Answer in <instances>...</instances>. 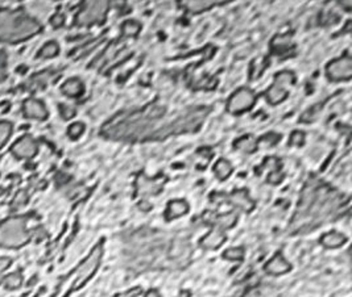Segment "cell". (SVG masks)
<instances>
[{"label": "cell", "mask_w": 352, "mask_h": 297, "mask_svg": "<svg viewBox=\"0 0 352 297\" xmlns=\"http://www.w3.org/2000/svg\"><path fill=\"white\" fill-rule=\"evenodd\" d=\"M218 3L215 0H192V1H182V7L192 14H201L203 11L211 10Z\"/></svg>", "instance_id": "8fae6325"}, {"label": "cell", "mask_w": 352, "mask_h": 297, "mask_svg": "<svg viewBox=\"0 0 352 297\" xmlns=\"http://www.w3.org/2000/svg\"><path fill=\"white\" fill-rule=\"evenodd\" d=\"M329 78L334 82L350 80L352 76V58L351 56H343L331 60L326 69Z\"/></svg>", "instance_id": "52a82bcc"}, {"label": "cell", "mask_w": 352, "mask_h": 297, "mask_svg": "<svg viewBox=\"0 0 352 297\" xmlns=\"http://www.w3.org/2000/svg\"><path fill=\"white\" fill-rule=\"evenodd\" d=\"M223 256L228 260H241L244 258V249L243 247H231L223 252Z\"/></svg>", "instance_id": "603a6c76"}, {"label": "cell", "mask_w": 352, "mask_h": 297, "mask_svg": "<svg viewBox=\"0 0 352 297\" xmlns=\"http://www.w3.org/2000/svg\"><path fill=\"white\" fill-rule=\"evenodd\" d=\"M37 151V145L33 141L32 137L25 135L20 138L16 144L12 146V153L19 158H32Z\"/></svg>", "instance_id": "ba28073f"}, {"label": "cell", "mask_w": 352, "mask_h": 297, "mask_svg": "<svg viewBox=\"0 0 352 297\" xmlns=\"http://www.w3.org/2000/svg\"><path fill=\"white\" fill-rule=\"evenodd\" d=\"M85 132V125L82 124V122H75L73 125L69 128V135H70L71 138L75 139L80 137V134Z\"/></svg>", "instance_id": "484cf974"}, {"label": "cell", "mask_w": 352, "mask_h": 297, "mask_svg": "<svg viewBox=\"0 0 352 297\" xmlns=\"http://www.w3.org/2000/svg\"><path fill=\"white\" fill-rule=\"evenodd\" d=\"M11 129H12L11 124H8V122H0V148L4 145L7 138L10 137Z\"/></svg>", "instance_id": "cb8c5ba5"}, {"label": "cell", "mask_w": 352, "mask_h": 297, "mask_svg": "<svg viewBox=\"0 0 352 297\" xmlns=\"http://www.w3.org/2000/svg\"><path fill=\"white\" fill-rule=\"evenodd\" d=\"M58 50H60L58 44L54 41H50V42H48L47 45H45L41 50H40V56L44 57V58H52V57H54L58 54Z\"/></svg>", "instance_id": "7402d4cb"}, {"label": "cell", "mask_w": 352, "mask_h": 297, "mask_svg": "<svg viewBox=\"0 0 352 297\" xmlns=\"http://www.w3.org/2000/svg\"><path fill=\"white\" fill-rule=\"evenodd\" d=\"M24 113L29 119H36V120H45L48 116L45 105L36 99H28L24 103Z\"/></svg>", "instance_id": "9c48e42d"}, {"label": "cell", "mask_w": 352, "mask_h": 297, "mask_svg": "<svg viewBox=\"0 0 352 297\" xmlns=\"http://www.w3.org/2000/svg\"><path fill=\"white\" fill-rule=\"evenodd\" d=\"M290 269V265L284 259L281 254H276L272 259L265 265V271L271 275H282Z\"/></svg>", "instance_id": "30bf717a"}, {"label": "cell", "mask_w": 352, "mask_h": 297, "mask_svg": "<svg viewBox=\"0 0 352 297\" xmlns=\"http://www.w3.org/2000/svg\"><path fill=\"white\" fill-rule=\"evenodd\" d=\"M141 25L137 21H133V20H128V21H124L122 25V33L126 36V37H131V36H136L137 33L140 32Z\"/></svg>", "instance_id": "ffe728a7"}, {"label": "cell", "mask_w": 352, "mask_h": 297, "mask_svg": "<svg viewBox=\"0 0 352 297\" xmlns=\"http://www.w3.org/2000/svg\"><path fill=\"white\" fill-rule=\"evenodd\" d=\"M100 259H102V246L98 245V246L94 247V250L91 251V254L86 258L85 262L77 268V275H75L77 278H75V282L73 283V288H71L73 291L82 287L95 274V271L98 269L99 263H100Z\"/></svg>", "instance_id": "277c9868"}, {"label": "cell", "mask_w": 352, "mask_h": 297, "mask_svg": "<svg viewBox=\"0 0 352 297\" xmlns=\"http://www.w3.org/2000/svg\"><path fill=\"white\" fill-rule=\"evenodd\" d=\"M255 102H256L255 93L249 89L243 87V89H238L231 96L228 103H227V111L232 115H240V113L248 111L254 107Z\"/></svg>", "instance_id": "8992f818"}, {"label": "cell", "mask_w": 352, "mask_h": 297, "mask_svg": "<svg viewBox=\"0 0 352 297\" xmlns=\"http://www.w3.org/2000/svg\"><path fill=\"white\" fill-rule=\"evenodd\" d=\"M107 10V1H87L83 5V10L77 16V24L91 25L95 23H103Z\"/></svg>", "instance_id": "5b68a950"}, {"label": "cell", "mask_w": 352, "mask_h": 297, "mask_svg": "<svg viewBox=\"0 0 352 297\" xmlns=\"http://www.w3.org/2000/svg\"><path fill=\"white\" fill-rule=\"evenodd\" d=\"M281 138V135L276 134V133H269V134L264 135L257 141V148H271L273 145H276Z\"/></svg>", "instance_id": "44dd1931"}, {"label": "cell", "mask_w": 352, "mask_h": 297, "mask_svg": "<svg viewBox=\"0 0 352 297\" xmlns=\"http://www.w3.org/2000/svg\"><path fill=\"white\" fill-rule=\"evenodd\" d=\"M272 47L276 50V53H284L288 51L291 47V40L289 36H277L273 38Z\"/></svg>", "instance_id": "d6986e66"}, {"label": "cell", "mask_w": 352, "mask_h": 297, "mask_svg": "<svg viewBox=\"0 0 352 297\" xmlns=\"http://www.w3.org/2000/svg\"><path fill=\"white\" fill-rule=\"evenodd\" d=\"M304 139H305V134L300 132V130H296L293 132V134L290 137V145H296V146H301L304 144Z\"/></svg>", "instance_id": "4316f807"}, {"label": "cell", "mask_w": 352, "mask_h": 297, "mask_svg": "<svg viewBox=\"0 0 352 297\" xmlns=\"http://www.w3.org/2000/svg\"><path fill=\"white\" fill-rule=\"evenodd\" d=\"M28 241L25 218L15 217L0 225V245L7 247L21 246Z\"/></svg>", "instance_id": "7a4b0ae2"}, {"label": "cell", "mask_w": 352, "mask_h": 297, "mask_svg": "<svg viewBox=\"0 0 352 297\" xmlns=\"http://www.w3.org/2000/svg\"><path fill=\"white\" fill-rule=\"evenodd\" d=\"M346 241H347V237L338 232L327 233V234H324L323 237L320 238V243L324 247H330V249L342 246L343 243H346Z\"/></svg>", "instance_id": "9a60e30c"}, {"label": "cell", "mask_w": 352, "mask_h": 297, "mask_svg": "<svg viewBox=\"0 0 352 297\" xmlns=\"http://www.w3.org/2000/svg\"><path fill=\"white\" fill-rule=\"evenodd\" d=\"M296 76L291 71H281L274 76V83L271 86V89H268L265 96L269 104L276 105L284 102L287 96L289 95V87L294 83Z\"/></svg>", "instance_id": "3957f363"}, {"label": "cell", "mask_w": 352, "mask_h": 297, "mask_svg": "<svg viewBox=\"0 0 352 297\" xmlns=\"http://www.w3.org/2000/svg\"><path fill=\"white\" fill-rule=\"evenodd\" d=\"M11 265V259L8 258H0V282L3 280V275H4L5 269L8 268Z\"/></svg>", "instance_id": "f546056e"}, {"label": "cell", "mask_w": 352, "mask_h": 297, "mask_svg": "<svg viewBox=\"0 0 352 297\" xmlns=\"http://www.w3.org/2000/svg\"><path fill=\"white\" fill-rule=\"evenodd\" d=\"M340 5H343L344 8L347 11L351 10V7H352V3L351 1H340Z\"/></svg>", "instance_id": "d6a6232c"}, {"label": "cell", "mask_w": 352, "mask_h": 297, "mask_svg": "<svg viewBox=\"0 0 352 297\" xmlns=\"http://www.w3.org/2000/svg\"><path fill=\"white\" fill-rule=\"evenodd\" d=\"M21 282H23L21 275H20L19 272H15V274L10 275V276L7 278V280H5V284H7V287L8 288H12V289H15V288L20 287Z\"/></svg>", "instance_id": "d4e9b609"}, {"label": "cell", "mask_w": 352, "mask_h": 297, "mask_svg": "<svg viewBox=\"0 0 352 297\" xmlns=\"http://www.w3.org/2000/svg\"><path fill=\"white\" fill-rule=\"evenodd\" d=\"M61 115L64 116V119L69 120L75 115V109L71 107H67V105H61Z\"/></svg>", "instance_id": "83f0119b"}, {"label": "cell", "mask_w": 352, "mask_h": 297, "mask_svg": "<svg viewBox=\"0 0 352 297\" xmlns=\"http://www.w3.org/2000/svg\"><path fill=\"white\" fill-rule=\"evenodd\" d=\"M141 292H143V289H141L140 287H135V288H132L131 291H127V292L117 295L116 297H137Z\"/></svg>", "instance_id": "f1b7e54d"}, {"label": "cell", "mask_w": 352, "mask_h": 297, "mask_svg": "<svg viewBox=\"0 0 352 297\" xmlns=\"http://www.w3.org/2000/svg\"><path fill=\"white\" fill-rule=\"evenodd\" d=\"M225 241V236L223 234L222 232V229H218L215 228L212 230L211 233H208L206 237L203 238L201 243H202L203 247H206V249H218V247L221 246L222 243Z\"/></svg>", "instance_id": "7c38bea8"}, {"label": "cell", "mask_w": 352, "mask_h": 297, "mask_svg": "<svg viewBox=\"0 0 352 297\" xmlns=\"http://www.w3.org/2000/svg\"><path fill=\"white\" fill-rule=\"evenodd\" d=\"M189 296H190V293H189L188 291H183V292L179 293L178 297H189Z\"/></svg>", "instance_id": "836d02e7"}, {"label": "cell", "mask_w": 352, "mask_h": 297, "mask_svg": "<svg viewBox=\"0 0 352 297\" xmlns=\"http://www.w3.org/2000/svg\"><path fill=\"white\" fill-rule=\"evenodd\" d=\"M41 27L20 11H0V40L17 42L40 32Z\"/></svg>", "instance_id": "6da1fadb"}, {"label": "cell", "mask_w": 352, "mask_h": 297, "mask_svg": "<svg viewBox=\"0 0 352 297\" xmlns=\"http://www.w3.org/2000/svg\"><path fill=\"white\" fill-rule=\"evenodd\" d=\"M231 200H232V203H234L235 205H238L239 208H241L243 210H245V212L252 210L255 207L254 201L249 199L245 191H238V192L232 193V195H231Z\"/></svg>", "instance_id": "2e32d148"}, {"label": "cell", "mask_w": 352, "mask_h": 297, "mask_svg": "<svg viewBox=\"0 0 352 297\" xmlns=\"http://www.w3.org/2000/svg\"><path fill=\"white\" fill-rule=\"evenodd\" d=\"M3 75H4V73H3V66L0 65V79L3 78Z\"/></svg>", "instance_id": "e575fe53"}, {"label": "cell", "mask_w": 352, "mask_h": 297, "mask_svg": "<svg viewBox=\"0 0 352 297\" xmlns=\"http://www.w3.org/2000/svg\"><path fill=\"white\" fill-rule=\"evenodd\" d=\"M64 16L62 15H56L52 19V24L54 27H61L62 24H64Z\"/></svg>", "instance_id": "4dcf8cb0"}, {"label": "cell", "mask_w": 352, "mask_h": 297, "mask_svg": "<svg viewBox=\"0 0 352 297\" xmlns=\"http://www.w3.org/2000/svg\"><path fill=\"white\" fill-rule=\"evenodd\" d=\"M145 297H161V296H160V293L157 292L156 289H152V291H149V292L146 293Z\"/></svg>", "instance_id": "1f68e13d"}, {"label": "cell", "mask_w": 352, "mask_h": 297, "mask_svg": "<svg viewBox=\"0 0 352 297\" xmlns=\"http://www.w3.org/2000/svg\"><path fill=\"white\" fill-rule=\"evenodd\" d=\"M234 146L241 151H245V153H254L255 150H257V141L252 135H244V137L238 139Z\"/></svg>", "instance_id": "e0dca14e"}, {"label": "cell", "mask_w": 352, "mask_h": 297, "mask_svg": "<svg viewBox=\"0 0 352 297\" xmlns=\"http://www.w3.org/2000/svg\"><path fill=\"white\" fill-rule=\"evenodd\" d=\"M83 91H85L83 83L78 78H71V79L66 80L62 86V92L70 98H78L83 93Z\"/></svg>", "instance_id": "5bb4252c"}, {"label": "cell", "mask_w": 352, "mask_h": 297, "mask_svg": "<svg viewBox=\"0 0 352 297\" xmlns=\"http://www.w3.org/2000/svg\"><path fill=\"white\" fill-rule=\"evenodd\" d=\"M214 171H215V175L218 177V179L224 180L231 175L232 166H231V163L227 159H219L215 163V166H214Z\"/></svg>", "instance_id": "ac0fdd59"}, {"label": "cell", "mask_w": 352, "mask_h": 297, "mask_svg": "<svg viewBox=\"0 0 352 297\" xmlns=\"http://www.w3.org/2000/svg\"><path fill=\"white\" fill-rule=\"evenodd\" d=\"M189 212V204L185 200H174L170 201L168 205V210H166V217L168 220H173V218H178L183 214Z\"/></svg>", "instance_id": "4fadbf2b"}]
</instances>
